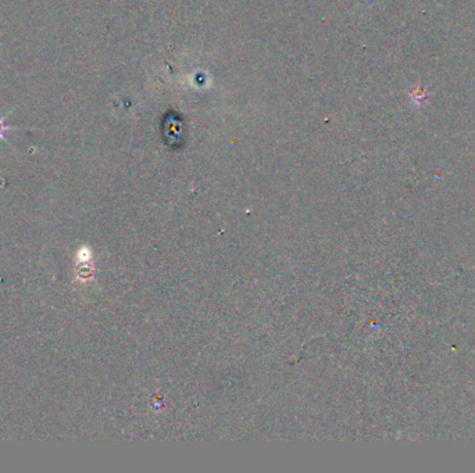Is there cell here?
Wrapping results in <instances>:
<instances>
[{"instance_id": "obj_1", "label": "cell", "mask_w": 475, "mask_h": 473, "mask_svg": "<svg viewBox=\"0 0 475 473\" xmlns=\"http://www.w3.org/2000/svg\"><path fill=\"white\" fill-rule=\"evenodd\" d=\"M7 117H8V114L7 115H3V117H0V141H6V138H4V134L8 131V129H13L8 124H6V119H7Z\"/></svg>"}]
</instances>
